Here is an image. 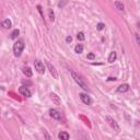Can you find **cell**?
Instances as JSON below:
<instances>
[{"label": "cell", "instance_id": "cell-11", "mask_svg": "<svg viewBox=\"0 0 140 140\" xmlns=\"http://www.w3.org/2000/svg\"><path fill=\"white\" fill-rule=\"evenodd\" d=\"M1 26L3 27V29L8 30L12 26V22H11V20H9V19H6V20H3L1 22Z\"/></svg>", "mask_w": 140, "mask_h": 140}, {"label": "cell", "instance_id": "cell-9", "mask_svg": "<svg viewBox=\"0 0 140 140\" xmlns=\"http://www.w3.org/2000/svg\"><path fill=\"white\" fill-rule=\"evenodd\" d=\"M49 96H50V100H52L56 105H60V104H61V101H60L59 96H58L57 94H55V93H50Z\"/></svg>", "mask_w": 140, "mask_h": 140}, {"label": "cell", "instance_id": "cell-21", "mask_svg": "<svg viewBox=\"0 0 140 140\" xmlns=\"http://www.w3.org/2000/svg\"><path fill=\"white\" fill-rule=\"evenodd\" d=\"M87 58L88 59H91V60H93L95 58V55L93 53H90V54H88V56H87Z\"/></svg>", "mask_w": 140, "mask_h": 140}, {"label": "cell", "instance_id": "cell-5", "mask_svg": "<svg viewBox=\"0 0 140 140\" xmlns=\"http://www.w3.org/2000/svg\"><path fill=\"white\" fill-rule=\"evenodd\" d=\"M79 96H80V100L85 105H92L93 101H92V99H91V96H89L88 94H85V93H80V94H79Z\"/></svg>", "mask_w": 140, "mask_h": 140}, {"label": "cell", "instance_id": "cell-8", "mask_svg": "<svg viewBox=\"0 0 140 140\" xmlns=\"http://www.w3.org/2000/svg\"><path fill=\"white\" fill-rule=\"evenodd\" d=\"M106 120H107V122H108L109 125H111V127L113 128V129H115L116 131H119V130H120V129H119V126L117 125V123H116L115 120H114L112 117H109V116H107V117H106Z\"/></svg>", "mask_w": 140, "mask_h": 140}, {"label": "cell", "instance_id": "cell-10", "mask_svg": "<svg viewBox=\"0 0 140 140\" xmlns=\"http://www.w3.org/2000/svg\"><path fill=\"white\" fill-rule=\"evenodd\" d=\"M128 90H129V84H127V83L120 84L119 87L117 88V92H119V93H125V92H127Z\"/></svg>", "mask_w": 140, "mask_h": 140}, {"label": "cell", "instance_id": "cell-15", "mask_svg": "<svg viewBox=\"0 0 140 140\" xmlns=\"http://www.w3.org/2000/svg\"><path fill=\"white\" fill-rule=\"evenodd\" d=\"M114 3H115V7H116V9H117V10H119V11H124V10H125V7H124L123 2L118 1V0H116Z\"/></svg>", "mask_w": 140, "mask_h": 140}, {"label": "cell", "instance_id": "cell-23", "mask_svg": "<svg viewBox=\"0 0 140 140\" xmlns=\"http://www.w3.org/2000/svg\"><path fill=\"white\" fill-rule=\"evenodd\" d=\"M71 41H72V37L71 36H67L66 37V42H67V43H70Z\"/></svg>", "mask_w": 140, "mask_h": 140}, {"label": "cell", "instance_id": "cell-20", "mask_svg": "<svg viewBox=\"0 0 140 140\" xmlns=\"http://www.w3.org/2000/svg\"><path fill=\"white\" fill-rule=\"evenodd\" d=\"M48 13H49V19H50V21H54V20H55V14H54L53 10H49V11H48Z\"/></svg>", "mask_w": 140, "mask_h": 140}, {"label": "cell", "instance_id": "cell-14", "mask_svg": "<svg viewBox=\"0 0 140 140\" xmlns=\"http://www.w3.org/2000/svg\"><path fill=\"white\" fill-rule=\"evenodd\" d=\"M116 58H117V54H116V52H112L108 56V62L109 64H113V62L116 60Z\"/></svg>", "mask_w": 140, "mask_h": 140}, {"label": "cell", "instance_id": "cell-6", "mask_svg": "<svg viewBox=\"0 0 140 140\" xmlns=\"http://www.w3.org/2000/svg\"><path fill=\"white\" fill-rule=\"evenodd\" d=\"M49 115H50V117H53L54 119H56V120H61V113H60L59 111H57V109H55V108H50L49 109Z\"/></svg>", "mask_w": 140, "mask_h": 140}, {"label": "cell", "instance_id": "cell-19", "mask_svg": "<svg viewBox=\"0 0 140 140\" xmlns=\"http://www.w3.org/2000/svg\"><path fill=\"white\" fill-rule=\"evenodd\" d=\"M104 27H105V24H104V23H99V24L96 25V29L99 30V31H102V30H104Z\"/></svg>", "mask_w": 140, "mask_h": 140}, {"label": "cell", "instance_id": "cell-24", "mask_svg": "<svg viewBox=\"0 0 140 140\" xmlns=\"http://www.w3.org/2000/svg\"><path fill=\"white\" fill-rule=\"evenodd\" d=\"M116 78H113V77H111V78H108V81H115Z\"/></svg>", "mask_w": 140, "mask_h": 140}, {"label": "cell", "instance_id": "cell-13", "mask_svg": "<svg viewBox=\"0 0 140 140\" xmlns=\"http://www.w3.org/2000/svg\"><path fill=\"white\" fill-rule=\"evenodd\" d=\"M58 138L61 139V140H68V139L70 138V136H69L68 132L61 131V132H59V134H58Z\"/></svg>", "mask_w": 140, "mask_h": 140}, {"label": "cell", "instance_id": "cell-1", "mask_svg": "<svg viewBox=\"0 0 140 140\" xmlns=\"http://www.w3.org/2000/svg\"><path fill=\"white\" fill-rule=\"evenodd\" d=\"M71 76H72V79L76 81V83H77V84H78L81 89H83V90L87 91V92H89V91H90V89H89L87 82L84 81V79H82V77L79 76V74L76 73L74 71H71Z\"/></svg>", "mask_w": 140, "mask_h": 140}, {"label": "cell", "instance_id": "cell-18", "mask_svg": "<svg viewBox=\"0 0 140 140\" xmlns=\"http://www.w3.org/2000/svg\"><path fill=\"white\" fill-rule=\"evenodd\" d=\"M77 38H78L79 41H84V39H85L84 33H83V32H79V33L77 34Z\"/></svg>", "mask_w": 140, "mask_h": 140}, {"label": "cell", "instance_id": "cell-16", "mask_svg": "<svg viewBox=\"0 0 140 140\" xmlns=\"http://www.w3.org/2000/svg\"><path fill=\"white\" fill-rule=\"evenodd\" d=\"M82 52H83V46L81 45V44L76 45V47H74V53L76 54H81Z\"/></svg>", "mask_w": 140, "mask_h": 140}, {"label": "cell", "instance_id": "cell-22", "mask_svg": "<svg viewBox=\"0 0 140 140\" xmlns=\"http://www.w3.org/2000/svg\"><path fill=\"white\" fill-rule=\"evenodd\" d=\"M135 35H136V41H137V44H138V45H139V44H140V39H139V34H138V33H136V34H135Z\"/></svg>", "mask_w": 140, "mask_h": 140}, {"label": "cell", "instance_id": "cell-3", "mask_svg": "<svg viewBox=\"0 0 140 140\" xmlns=\"http://www.w3.org/2000/svg\"><path fill=\"white\" fill-rule=\"evenodd\" d=\"M34 67H35V70H36L38 73H41V74L45 73V67H44V64L41 61V60H35Z\"/></svg>", "mask_w": 140, "mask_h": 140}, {"label": "cell", "instance_id": "cell-4", "mask_svg": "<svg viewBox=\"0 0 140 140\" xmlns=\"http://www.w3.org/2000/svg\"><path fill=\"white\" fill-rule=\"evenodd\" d=\"M19 93H20L22 96H25V97H31L32 96V92L30 91V89L27 87H24V85L19 88Z\"/></svg>", "mask_w": 140, "mask_h": 140}, {"label": "cell", "instance_id": "cell-7", "mask_svg": "<svg viewBox=\"0 0 140 140\" xmlns=\"http://www.w3.org/2000/svg\"><path fill=\"white\" fill-rule=\"evenodd\" d=\"M46 65H47V68H48V70H49L50 74H52V76H53L55 79H58V72H57V70H56L55 66H53V65L50 64L49 61L46 62Z\"/></svg>", "mask_w": 140, "mask_h": 140}, {"label": "cell", "instance_id": "cell-17", "mask_svg": "<svg viewBox=\"0 0 140 140\" xmlns=\"http://www.w3.org/2000/svg\"><path fill=\"white\" fill-rule=\"evenodd\" d=\"M20 35V31L17 29V30H14V31L11 33V35H10V38L11 39H15V38H18V36Z\"/></svg>", "mask_w": 140, "mask_h": 140}, {"label": "cell", "instance_id": "cell-2", "mask_svg": "<svg viewBox=\"0 0 140 140\" xmlns=\"http://www.w3.org/2000/svg\"><path fill=\"white\" fill-rule=\"evenodd\" d=\"M24 49V43L22 41H17L13 44V54L15 57H20Z\"/></svg>", "mask_w": 140, "mask_h": 140}, {"label": "cell", "instance_id": "cell-12", "mask_svg": "<svg viewBox=\"0 0 140 140\" xmlns=\"http://www.w3.org/2000/svg\"><path fill=\"white\" fill-rule=\"evenodd\" d=\"M22 71H23V73L27 77V78H31V77L33 76V72H32V70H31L30 67H23Z\"/></svg>", "mask_w": 140, "mask_h": 140}]
</instances>
